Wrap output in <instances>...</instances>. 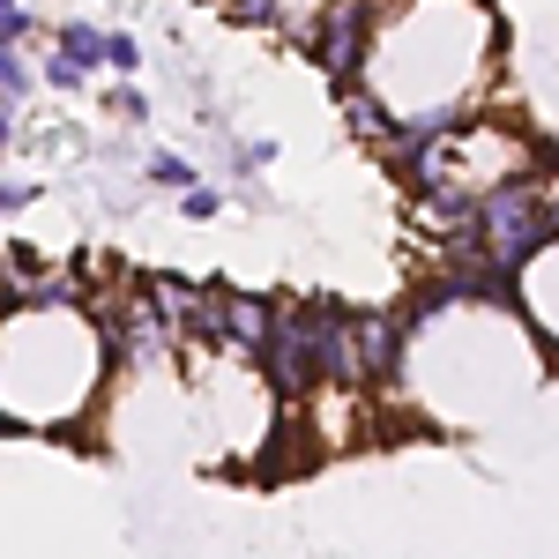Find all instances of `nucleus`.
I'll list each match as a JSON object with an SVG mask.
<instances>
[{
	"mask_svg": "<svg viewBox=\"0 0 559 559\" xmlns=\"http://www.w3.org/2000/svg\"><path fill=\"white\" fill-rule=\"evenodd\" d=\"M508 68V31L492 0H381L358 68V97L388 120V157L492 112Z\"/></svg>",
	"mask_w": 559,
	"mask_h": 559,
	"instance_id": "f257e3e1",
	"label": "nucleus"
},
{
	"mask_svg": "<svg viewBox=\"0 0 559 559\" xmlns=\"http://www.w3.org/2000/svg\"><path fill=\"white\" fill-rule=\"evenodd\" d=\"M552 373L545 344L530 336L515 299H471L448 284H418L403 306V366H395V403H411L426 426H492L508 418L530 388Z\"/></svg>",
	"mask_w": 559,
	"mask_h": 559,
	"instance_id": "f03ea898",
	"label": "nucleus"
},
{
	"mask_svg": "<svg viewBox=\"0 0 559 559\" xmlns=\"http://www.w3.org/2000/svg\"><path fill=\"white\" fill-rule=\"evenodd\" d=\"M112 336L75 292H38L0 313V426L83 432L112 395Z\"/></svg>",
	"mask_w": 559,
	"mask_h": 559,
	"instance_id": "7ed1b4c3",
	"label": "nucleus"
},
{
	"mask_svg": "<svg viewBox=\"0 0 559 559\" xmlns=\"http://www.w3.org/2000/svg\"><path fill=\"white\" fill-rule=\"evenodd\" d=\"M388 165H395L403 187H411V202H485L492 187L537 173L545 150H537V134H530V128L477 112V120H463V128L426 134V142L395 150Z\"/></svg>",
	"mask_w": 559,
	"mask_h": 559,
	"instance_id": "20e7f679",
	"label": "nucleus"
},
{
	"mask_svg": "<svg viewBox=\"0 0 559 559\" xmlns=\"http://www.w3.org/2000/svg\"><path fill=\"white\" fill-rule=\"evenodd\" d=\"M515 313L530 321V336H537L545 358L559 366V239H545V247L515 269Z\"/></svg>",
	"mask_w": 559,
	"mask_h": 559,
	"instance_id": "39448f33",
	"label": "nucleus"
},
{
	"mask_svg": "<svg viewBox=\"0 0 559 559\" xmlns=\"http://www.w3.org/2000/svg\"><path fill=\"white\" fill-rule=\"evenodd\" d=\"M321 8H336V0H224L231 23H247V31H284L292 45H306V31L321 23Z\"/></svg>",
	"mask_w": 559,
	"mask_h": 559,
	"instance_id": "423d86ee",
	"label": "nucleus"
},
{
	"mask_svg": "<svg viewBox=\"0 0 559 559\" xmlns=\"http://www.w3.org/2000/svg\"><path fill=\"white\" fill-rule=\"evenodd\" d=\"M142 173H150V187H179V194H187V187H202V179H194V165H187V157H173V150H150V157H142Z\"/></svg>",
	"mask_w": 559,
	"mask_h": 559,
	"instance_id": "0eeeda50",
	"label": "nucleus"
},
{
	"mask_svg": "<svg viewBox=\"0 0 559 559\" xmlns=\"http://www.w3.org/2000/svg\"><path fill=\"white\" fill-rule=\"evenodd\" d=\"M105 68H112V75H134V68H142V45H134L128 31H105Z\"/></svg>",
	"mask_w": 559,
	"mask_h": 559,
	"instance_id": "6e6552de",
	"label": "nucleus"
},
{
	"mask_svg": "<svg viewBox=\"0 0 559 559\" xmlns=\"http://www.w3.org/2000/svg\"><path fill=\"white\" fill-rule=\"evenodd\" d=\"M31 31H38V23H31V8H23V0H0V45L15 52V45L31 38Z\"/></svg>",
	"mask_w": 559,
	"mask_h": 559,
	"instance_id": "1a4fd4ad",
	"label": "nucleus"
},
{
	"mask_svg": "<svg viewBox=\"0 0 559 559\" xmlns=\"http://www.w3.org/2000/svg\"><path fill=\"white\" fill-rule=\"evenodd\" d=\"M216 210H224V194H216V187H187V194H179V216H194V224H210Z\"/></svg>",
	"mask_w": 559,
	"mask_h": 559,
	"instance_id": "9d476101",
	"label": "nucleus"
},
{
	"mask_svg": "<svg viewBox=\"0 0 559 559\" xmlns=\"http://www.w3.org/2000/svg\"><path fill=\"white\" fill-rule=\"evenodd\" d=\"M0 150H15V97H0Z\"/></svg>",
	"mask_w": 559,
	"mask_h": 559,
	"instance_id": "9b49d317",
	"label": "nucleus"
}]
</instances>
